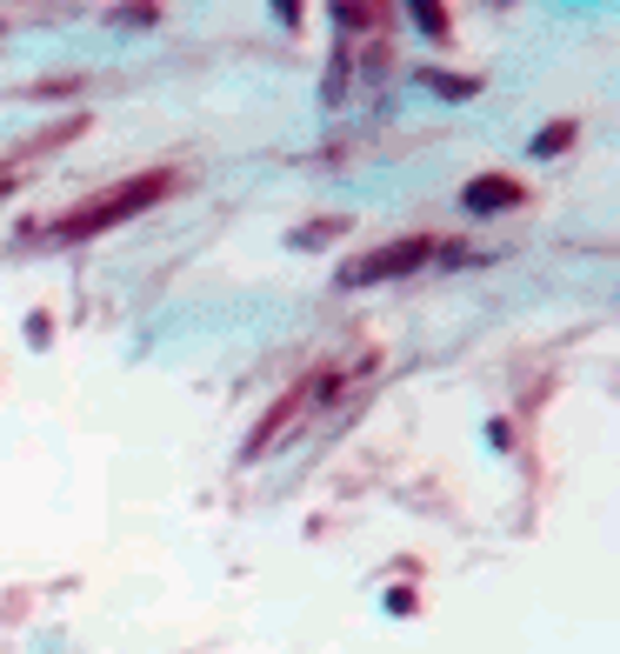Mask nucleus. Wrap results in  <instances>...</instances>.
<instances>
[{
    "label": "nucleus",
    "mask_w": 620,
    "mask_h": 654,
    "mask_svg": "<svg viewBox=\"0 0 620 654\" xmlns=\"http://www.w3.org/2000/svg\"><path fill=\"white\" fill-rule=\"evenodd\" d=\"M173 181L181 174H140V181H121L114 194H101L94 207H80V214H67L60 227H54V240H80V234H108L114 221H127V214H140V207H154L160 194H173Z\"/></svg>",
    "instance_id": "f257e3e1"
},
{
    "label": "nucleus",
    "mask_w": 620,
    "mask_h": 654,
    "mask_svg": "<svg viewBox=\"0 0 620 654\" xmlns=\"http://www.w3.org/2000/svg\"><path fill=\"white\" fill-rule=\"evenodd\" d=\"M427 255H433V240H427V234H414V240H394V248H381V255H368V261H347V268H340V281H347V287L394 281V274H414Z\"/></svg>",
    "instance_id": "f03ea898"
},
{
    "label": "nucleus",
    "mask_w": 620,
    "mask_h": 654,
    "mask_svg": "<svg viewBox=\"0 0 620 654\" xmlns=\"http://www.w3.org/2000/svg\"><path fill=\"white\" fill-rule=\"evenodd\" d=\"M461 201H467L474 214H500V207H514V201H520V181H507V174H481V181H467V188H461Z\"/></svg>",
    "instance_id": "7ed1b4c3"
},
{
    "label": "nucleus",
    "mask_w": 620,
    "mask_h": 654,
    "mask_svg": "<svg viewBox=\"0 0 620 654\" xmlns=\"http://www.w3.org/2000/svg\"><path fill=\"white\" fill-rule=\"evenodd\" d=\"M561 147H574V121H554V127H541L534 134V154L548 160V154H561Z\"/></svg>",
    "instance_id": "20e7f679"
},
{
    "label": "nucleus",
    "mask_w": 620,
    "mask_h": 654,
    "mask_svg": "<svg viewBox=\"0 0 620 654\" xmlns=\"http://www.w3.org/2000/svg\"><path fill=\"white\" fill-rule=\"evenodd\" d=\"M420 88H440L448 101H467V94H474V80H467V74H461V80H454V74H420Z\"/></svg>",
    "instance_id": "39448f33"
},
{
    "label": "nucleus",
    "mask_w": 620,
    "mask_h": 654,
    "mask_svg": "<svg viewBox=\"0 0 620 654\" xmlns=\"http://www.w3.org/2000/svg\"><path fill=\"white\" fill-rule=\"evenodd\" d=\"M414 21H420L427 34H448V21H440V8H427V0H420V8H414Z\"/></svg>",
    "instance_id": "423d86ee"
}]
</instances>
